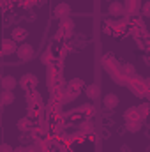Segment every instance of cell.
<instances>
[{
  "label": "cell",
  "mask_w": 150,
  "mask_h": 152,
  "mask_svg": "<svg viewBox=\"0 0 150 152\" xmlns=\"http://www.w3.org/2000/svg\"><path fill=\"white\" fill-rule=\"evenodd\" d=\"M104 103H106V106H110V108H113V106H117L118 99H117V96H113V94H110V96H106Z\"/></svg>",
  "instance_id": "6da1fadb"
},
{
  "label": "cell",
  "mask_w": 150,
  "mask_h": 152,
  "mask_svg": "<svg viewBox=\"0 0 150 152\" xmlns=\"http://www.w3.org/2000/svg\"><path fill=\"white\" fill-rule=\"evenodd\" d=\"M14 85H16V81H14L12 78H5V80H4V87H5V90H11Z\"/></svg>",
  "instance_id": "7a4b0ae2"
},
{
  "label": "cell",
  "mask_w": 150,
  "mask_h": 152,
  "mask_svg": "<svg viewBox=\"0 0 150 152\" xmlns=\"http://www.w3.org/2000/svg\"><path fill=\"white\" fill-rule=\"evenodd\" d=\"M97 94H99L97 87H88V96L90 97H97Z\"/></svg>",
  "instance_id": "3957f363"
}]
</instances>
